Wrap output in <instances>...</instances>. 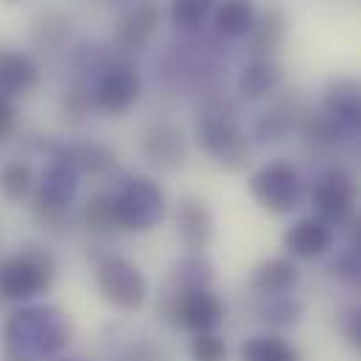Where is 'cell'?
<instances>
[{
  "mask_svg": "<svg viewBox=\"0 0 361 361\" xmlns=\"http://www.w3.org/2000/svg\"><path fill=\"white\" fill-rule=\"evenodd\" d=\"M73 336V325L68 314L48 302H25L17 305L0 328L3 350L17 353L28 361H42L59 356Z\"/></svg>",
  "mask_w": 361,
  "mask_h": 361,
  "instance_id": "obj_1",
  "label": "cell"
},
{
  "mask_svg": "<svg viewBox=\"0 0 361 361\" xmlns=\"http://www.w3.org/2000/svg\"><path fill=\"white\" fill-rule=\"evenodd\" d=\"M82 188V174L59 160L51 157L45 171L37 177V188L31 196V219L45 233H65V227L73 219V204Z\"/></svg>",
  "mask_w": 361,
  "mask_h": 361,
  "instance_id": "obj_2",
  "label": "cell"
},
{
  "mask_svg": "<svg viewBox=\"0 0 361 361\" xmlns=\"http://www.w3.org/2000/svg\"><path fill=\"white\" fill-rule=\"evenodd\" d=\"M56 277V258L39 244H25L0 261V300L25 305L51 291Z\"/></svg>",
  "mask_w": 361,
  "mask_h": 361,
  "instance_id": "obj_3",
  "label": "cell"
},
{
  "mask_svg": "<svg viewBox=\"0 0 361 361\" xmlns=\"http://www.w3.org/2000/svg\"><path fill=\"white\" fill-rule=\"evenodd\" d=\"M118 233H152L166 219V193L152 177L129 174L112 190Z\"/></svg>",
  "mask_w": 361,
  "mask_h": 361,
  "instance_id": "obj_4",
  "label": "cell"
},
{
  "mask_svg": "<svg viewBox=\"0 0 361 361\" xmlns=\"http://www.w3.org/2000/svg\"><path fill=\"white\" fill-rule=\"evenodd\" d=\"M196 143L199 149L216 160L227 171H244L252 154V143L233 112L207 109L196 121Z\"/></svg>",
  "mask_w": 361,
  "mask_h": 361,
  "instance_id": "obj_5",
  "label": "cell"
},
{
  "mask_svg": "<svg viewBox=\"0 0 361 361\" xmlns=\"http://www.w3.org/2000/svg\"><path fill=\"white\" fill-rule=\"evenodd\" d=\"M95 288L118 311H137L149 297L146 274L123 255H106L95 267Z\"/></svg>",
  "mask_w": 361,
  "mask_h": 361,
  "instance_id": "obj_6",
  "label": "cell"
},
{
  "mask_svg": "<svg viewBox=\"0 0 361 361\" xmlns=\"http://www.w3.org/2000/svg\"><path fill=\"white\" fill-rule=\"evenodd\" d=\"M247 188L264 210L277 213V216L300 207L302 193H305V182L300 177V171L286 160H271L258 171H252Z\"/></svg>",
  "mask_w": 361,
  "mask_h": 361,
  "instance_id": "obj_7",
  "label": "cell"
},
{
  "mask_svg": "<svg viewBox=\"0 0 361 361\" xmlns=\"http://www.w3.org/2000/svg\"><path fill=\"white\" fill-rule=\"evenodd\" d=\"M92 87V104L104 115H123L129 112L140 92H143V79L137 68L126 56H112L95 76Z\"/></svg>",
  "mask_w": 361,
  "mask_h": 361,
  "instance_id": "obj_8",
  "label": "cell"
},
{
  "mask_svg": "<svg viewBox=\"0 0 361 361\" xmlns=\"http://www.w3.org/2000/svg\"><path fill=\"white\" fill-rule=\"evenodd\" d=\"M308 196L317 219H322L331 227H342V224H350L356 216L359 185L345 169H325L314 180Z\"/></svg>",
  "mask_w": 361,
  "mask_h": 361,
  "instance_id": "obj_9",
  "label": "cell"
},
{
  "mask_svg": "<svg viewBox=\"0 0 361 361\" xmlns=\"http://www.w3.org/2000/svg\"><path fill=\"white\" fill-rule=\"evenodd\" d=\"M166 319H171L177 328L190 334H207L216 331L224 319V302L210 288H193V291H171L163 302Z\"/></svg>",
  "mask_w": 361,
  "mask_h": 361,
  "instance_id": "obj_10",
  "label": "cell"
},
{
  "mask_svg": "<svg viewBox=\"0 0 361 361\" xmlns=\"http://www.w3.org/2000/svg\"><path fill=\"white\" fill-rule=\"evenodd\" d=\"M160 28V6L157 0H132L115 25V48L126 56L143 51Z\"/></svg>",
  "mask_w": 361,
  "mask_h": 361,
  "instance_id": "obj_11",
  "label": "cell"
},
{
  "mask_svg": "<svg viewBox=\"0 0 361 361\" xmlns=\"http://www.w3.org/2000/svg\"><path fill=\"white\" fill-rule=\"evenodd\" d=\"M174 224H177V235L180 244L188 252L204 255L216 238V219L207 207L204 199L199 196H182L174 210Z\"/></svg>",
  "mask_w": 361,
  "mask_h": 361,
  "instance_id": "obj_12",
  "label": "cell"
},
{
  "mask_svg": "<svg viewBox=\"0 0 361 361\" xmlns=\"http://www.w3.org/2000/svg\"><path fill=\"white\" fill-rule=\"evenodd\" d=\"M283 250L288 252V258H297V261L322 258L334 250V227L317 216L297 219L283 233Z\"/></svg>",
  "mask_w": 361,
  "mask_h": 361,
  "instance_id": "obj_13",
  "label": "cell"
},
{
  "mask_svg": "<svg viewBox=\"0 0 361 361\" xmlns=\"http://www.w3.org/2000/svg\"><path fill=\"white\" fill-rule=\"evenodd\" d=\"M42 68L28 51H17L0 45V95L6 98H25L39 87Z\"/></svg>",
  "mask_w": 361,
  "mask_h": 361,
  "instance_id": "obj_14",
  "label": "cell"
},
{
  "mask_svg": "<svg viewBox=\"0 0 361 361\" xmlns=\"http://www.w3.org/2000/svg\"><path fill=\"white\" fill-rule=\"evenodd\" d=\"M322 112L342 129V135H361V82L336 79L325 87Z\"/></svg>",
  "mask_w": 361,
  "mask_h": 361,
  "instance_id": "obj_15",
  "label": "cell"
},
{
  "mask_svg": "<svg viewBox=\"0 0 361 361\" xmlns=\"http://www.w3.org/2000/svg\"><path fill=\"white\" fill-rule=\"evenodd\" d=\"M185 135L177 123L171 121H157L143 132V157L160 169V171H174L185 163Z\"/></svg>",
  "mask_w": 361,
  "mask_h": 361,
  "instance_id": "obj_16",
  "label": "cell"
},
{
  "mask_svg": "<svg viewBox=\"0 0 361 361\" xmlns=\"http://www.w3.org/2000/svg\"><path fill=\"white\" fill-rule=\"evenodd\" d=\"M51 157H59L65 163H71L82 177H104L109 171H115L118 157L106 143L98 140H71V143H56L48 152Z\"/></svg>",
  "mask_w": 361,
  "mask_h": 361,
  "instance_id": "obj_17",
  "label": "cell"
},
{
  "mask_svg": "<svg viewBox=\"0 0 361 361\" xmlns=\"http://www.w3.org/2000/svg\"><path fill=\"white\" fill-rule=\"evenodd\" d=\"M288 37V17L283 8L269 6L267 11H258L252 31L247 34V51L252 59H274Z\"/></svg>",
  "mask_w": 361,
  "mask_h": 361,
  "instance_id": "obj_18",
  "label": "cell"
},
{
  "mask_svg": "<svg viewBox=\"0 0 361 361\" xmlns=\"http://www.w3.org/2000/svg\"><path fill=\"white\" fill-rule=\"evenodd\" d=\"M300 280V269L291 258H267L261 261L252 277H250V286L258 297H283V294H291V288L297 286Z\"/></svg>",
  "mask_w": 361,
  "mask_h": 361,
  "instance_id": "obj_19",
  "label": "cell"
},
{
  "mask_svg": "<svg viewBox=\"0 0 361 361\" xmlns=\"http://www.w3.org/2000/svg\"><path fill=\"white\" fill-rule=\"evenodd\" d=\"M258 17L255 0H219L213 8V28L224 39H247Z\"/></svg>",
  "mask_w": 361,
  "mask_h": 361,
  "instance_id": "obj_20",
  "label": "cell"
},
{
  "mask_svg": "<svg viewBox=\"0 0 361 361\" xmlns=\"http://www.w3.org/2000/svg\"><path fill=\"white\" fill-rule=\"evenodd\" d=\"M283 85V71L274 59H250L238 73V92L250 101L267 98Z\"/></svg>",
  "mask_w": 361,
  "mask_h": 361,
  "instance_id": "obj_21",
  "label": "cell"
},
{
  "mask_svg": "<svg viewBox=\"0 0 361 361\" xmlns=\"http://www.w3.org/2000/svg\"><path fill=\"white\" fill-rule=\"evenodd\" d=\"M73 37V20L59 8H45L31 23V42L39 51H59Z\"/></svg>",
  "mask_w": 361,
  "mask_h": 361,
  "instance_id": "obj_22",
  "label": "cell"
},
{
  "mask_svg": "<svg viewBox=\"0 0 361 361\" xmlns=\"http://www.w3.org/2000/svg\"><path fill=\"white\" fill-rule=\"evenodd\" d=\"M302 118H305V115H302L294 104H274L267 112H261V118L255 121L252 135H255L261 143H280V140H286L294 129H300Z\"/></svg>",
  "mask_w": 361,
  "mask_h": 361,
  "instance_id": "obj_23",
  "label": "cell"
},
{
  "mask_svg": "<svg viewBox=\"0 0 361 361\" xmlns=\"http://www.w3.org/2000/svg\"><path fill=\"white\" fill-rule=\"evenodd\" d=\"M213 264L204 255L185 252L169 271V288L171 291H193V288H210Z\"/></svg>",
  "mask_w": 361,
  "mask_h": 361,
  "instance_id": "obj_24",
  "label": "cell"
},
{
  "mask_svg": "<svg viewBox=\"0 0 361 361\" xmlns=\"http://www.w3.org/2000/svg\"><path fill=\"white\" fill-rule=\"evenodd\" d=\"M79 221L90 235L115 233L118 227H115V210H112V190H95L79 207Z\"/></svg>",
  "mask_w": 361,
  "mask_h": 361,
  "instance_id": "obj_25",
  "label": "cell"
},
{
  "mask_svg": "<svg viewBox=\"0 0 361 361\" xmlns=\"http://www.w3.org/2000/svg\"><path fill=\"white\" fill-rule=\"evenodd\" d=\"M37 188V174L31 169V163L25 160H8L0 169V193L8 202H25L34 196Z\"/></svg>",
  "mask_w": 361,
  "mask_h": 361,
  "instance_id": "obj_26",
  "label": "cell"
},
{
  "mask_svg": "<svg viewBox=\"0 0 361 361\" xmlns=\"http://www.w3.org/2000/svg\"><path fill=\"white\" fill-rule=\"evenodd\" d=\"M238 356L241 361H297V350L283 336L261 334V336L244 339Z\"/></svg>",
  "mask_w": 361,
  "mask_h": 361,
  "instance_id": "obj_27",
  "label": "cell"
},
{
  "mask_svg": "<svg viewBox=\"0 0 361 361\" xmlns=\"http://www.w3.org/2000/svg\"><path fill=\"white\" fill-rule=\"evenodd\" d=\"M219 0H169V20L180 31H199L216 8Z\"/></svg>",
  "mask_w": 361,
  "mask_h": 361,
  "instance_id": "obj_28",
  "label": "cell"
},
{
  "mask_svg": "<svg viewBox=\"0 0 361 361\" xmlns=\"http://www.w3.org/2000/svg\"><path fill=\"white\" fill-rule=\"evenodd\" d=\"M92 109H95V104H92V87L87 82H73V85H68L62 90V95H59V112H62V118L68 123L87 121V115H90Z\"/></svg>",
  "mask_w": 361,
  "mask_h": 361,
  "instance_id": "obj_29",
  "label": "cell"
},
{
  "mask_svg": "<svg viewBox=\"0 0 361 361\" xmlns=\"http://www.w3.org/2000/svg\"><path fill=\"white\" fill-rule=\"evenodd\" d=\"M258 314H261V319H264V322H269V325H274V328H288V325H294V322L300 319L302 305H300L291 294H283V297H267Z\"/></svg>",
  "mask_w": 361,
  "mask_h": 361,
  "instance_id": "obj_30",
  "label": "cell"
},
{
  "mask_svg": "<svg viewBox=\"0 0 361 361\" xmlns=\"http://www.w3.org/2000/svg\"><path fill=\"white\" fill-rule=\"evenodd\" d=\"M188 353H190V361H227V342L213 331L193 334Z\"/></svg>",
  "mask_w": 361,
  "mask_h": 361,
  "instance_id": "obj_31",
  "label": "cell"
},
{
  "mask_svg": "<svg viewBox=\"0 0 361 361\" xmlns=\"http://www.w3.org/2000/svg\"><path fill=\"white\" fill-rule=\"evenodd\" d=\"M331 269H334L336 277H342L345 283H350L353 288L361 291V244H353V247L342 250Z\"/></svg>",
  "mask_w": 361,
  "mask_h": 361,
  "instance_id": "obj_32",
  "label": "cell"
},
{
  "mask_svg": "<svg viewBox=\"0 0 361 361\" xmlns=\"http://www.w3.org/2000/svg\"><path fill=\"white\" fill-rule=\"evenodd\" d=\"M17 104L6 95H0V143L11 137V132L17 129Z\"/></svg>",
  "mask_w": 361,
  "mask_h": 361,
  "instance_id": "obj_33",
  "label": "cell"
},
{
  "mask_svg": "<svg viewBox=\"0 0 361 361\" xmlns=\"http://www.w3.org/2000/svg\"><path fill=\"white\" fill-rule=\"evenodd\" d=\"M348 336L356 342L361 348V308H356V311H350V317H348Z\"/></svg>",
  "mask_w": 361,
  "mask_h": 361,
  "instance_id": "obj_34",
  "label": "cell"
},
{
  "mask_svg": "<svg viewBox=\"0 0 361 361\" xmlns=\"http://www.w3.org/2000/svg\"><path fill=\"white\" fill-rule=\"evenodd\" d=\"M353 227H356V230H353V244H361V219H356Z\"/></svg>",
  "mask_w": 361,
  "mask_h": 361,
  "instance_id": "obj_35",
  "label": "cell"
},
{
  "mask_svg": "<svg viewBox=\"0 0 361 361\" xmlns=\"http://www.w3.org/2000/svg\"><path fill=\"white\" fill-rule=\"evenodd\" d=\"M0 361H28V359H23V356H17V353H6V350H3V359Z\"/></svg>",
  "mask_w": 361,
  "mask_h": 361,
  "instance_id": "obj_36",
  "label": "cell"
},
{
  "mask_svg": "<svg viewBox=\"0 0 361 361\" xmlns=\"http://www.w3.org/2000/svg\"><path fill=\"white\" fill-rule=\"evenodd\" d=\"M59 361H82V359H59Z\"/></svg>",
  "mask_w": 361,
  "mask_h": 361,
  "instance_id": "obj_37",
  "label": "cell"
},
{
  "mask_svg": "<svg viewBox=\"0 0 361 361\" xmlns=\"http://www.w3.org/2000/svg\"><path fill=\"white\" fill-rule=\"evenodd\" d=\"M6 3H20V0H6Z\"/></svg>",
  "mask_w": 361,
  "mask_h": 361,
  "instance_id": "obj_38",
  "label": "cell"
}]
</instances>
